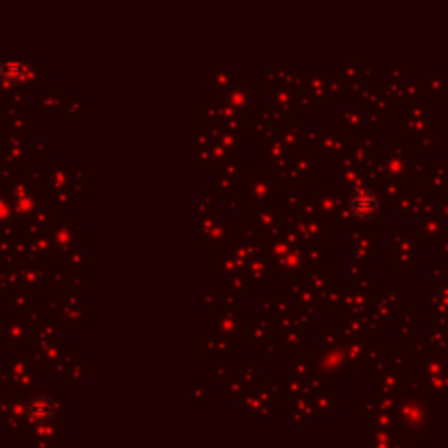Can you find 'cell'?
I'll return each instance as SVG.
<instances>
[{
    "label": "cell",
    "mask_w": 448,
    "mask_h": 448,
    "mask_svg": "<svg viewBox=\"0 0 448 448\" xmlns=\"http://www.w3.org/2000/svg\"><path fill=\"white\" fill-rule=\"evenodd\" d=\"M350 212L361 219V221H368V219H374L378 212H380V199L374 190L370 188H356L350 197Z\"/></svg>",
    "instance_id": "6da1fadb"
},
{
    "label": "cell",
    "mask_w": 448,
    "mask_h": 448,
    "mask_svg": "<svg viewBox=\"0 0 448 448\" xmlns=\"http://www.w3.org/2000/svg\"><path fill=\"white\" fill-rule=\"evenodd\" d=\"M27 413L29 420L35 424H44L55 420V402L47 396H35L27 402Z\"/></svg>",
    "instance_id": "7a4b0ae2"
},
{
    "label": "cell",
    "mask_w": 448,
    "mask_h": 448,
    "mask_svg": "<svg viewBox=\"0 0 448 448\" xmlns=\"http://www.w3.org/2000/svg\"><path fill=\"white\" fill-rule=\"evenodd\" d=\"M27 75V66L20 61H3L0 63V79L5 83H20Z\"/></svg>",
    "instance_id": "3957f363"
}]
</instances>
